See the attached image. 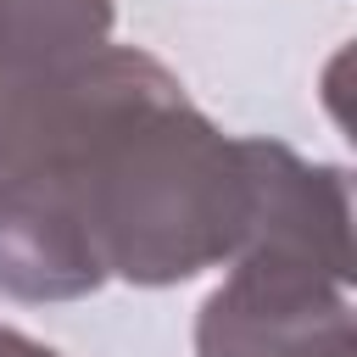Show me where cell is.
Returning <instances> with one entry per match:
<instances>
[{
  "label": "cell",
  "instance_id": "3",
  "mask_svg": "<svg viewBox=\"0 0 357 357\" xmlns=\"http://www.w3.org/2000/svg\"><path fill=\"white\" fill-rule=\"evenodd\" d=\"M112 0H0V61L73 67L112 45Z\"/></svg>",
  "mask_w": 357,
  "mask_h": 357
},
{
  "label": "cell",
  "instance_id": "1",
  "mask_svg": "<svg viewBox=\"0 0 357 357\" xmlns=\"http://www.w3.org/2000/svg\"><path fill=\"white\" fill-rule=\"evenodd\" d=\"M257 229V134H223L178 73L117 45L89 117L0 178V290L78 301L106 279L184 284L229 268Z\"/></svg>",
  "mask_w": 357,
  "mask_h": 357
},
{
  "label": "cell",
  "instance_id": "4",
  "mask_svg": "<svg viewBox=\"0 0 357 357\" xmlns=\"http://www.w3.org/2000/svg\"><path fill=\"white\" fill-rule=\"evenodd\" d=\"M39 351H45V340H33V335L0 324V357H39Z\"/></svg>",
  "mask_w": 357,
  "mask_h": 357
},
{
  "label": "cell",
  "instance_id": "2",
  "mask_svg": "<svg viewBox=\"0 0 357 357\" xmlns=\"http://www.w3.org/2000/svg\"><path fill=\"white\" fill-rule=\"evenodd\" d=\"M357 262L251 245L195 312V357H357Z\"/></svg>",
  "mask_w": 357,
  "mask_h": 357
},
{
  "label": "cell",
  "instance_id": "5",
  "mask_svg": "<svg viewBox=\"0 0 357 357\" xmlns=\"http://www.w3.org/2000/svg\"><path fill=\"white\" fill-rule=\"evenodd\" d=\"M39 357H61V351H50V346H45V351H39Z\"/></svg>",
  "mask_w": 357,
  "mask_h": 357
}]
</instances>
